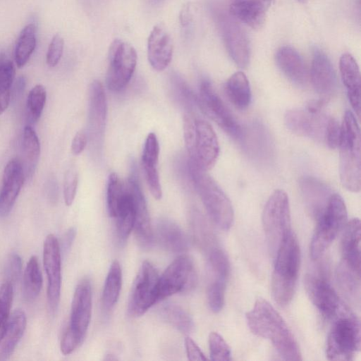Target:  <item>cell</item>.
<instances>
[{
    "instance_id": "cell-1",
    "label": "cell",
    "mask_w": 361,
    "mask_h": 361,
    "mask_svg": "<svg viewBox=\"0 0 361 361\" xmlns=\"http://www.w3.org/2000/svg\"><path fill=\"white\" fill-rule=\"evenodd\" d=\"M250 330L269 340L285 360H301L297 341L287 324L275 308L264 298H258L245 314Z\"/></svg>"
},
{
    "instance_id": "cell-2",
    "label": "cell",
    "mask_w": 361,
    "mask_h": 361,
    "mask_svg": "<svg viewBox=\"0 0 361 361\" xmlns=\"http://www.w3.org/2000/svg\"><path fill=\"white\" fill-rule=\"evenodd\" d=\"M274 257L271 293L274 300L284 307L294 295L300 265V245L292 231L284 238Z\"/></svg>"
},
{
    "instance_id": "cell-3",
    "label": "cell",
    "mask_w": 361,
    "mask_h": 361,
    "mask_svg": "<svg viewBox=\"0 0 361 361\" xmlns=\"http://www.w3.org/2000/svg\"><path fill=\"white\" fill-rule=\"evenodd\" d=\"M339 174L343 186L357 192L361 186L360 130L354 114L345 111L341 126Z\"/></svg>"
},
{
    "instance_id": "cell-4",
    "label": "cell",
    "mask_w": 361,
    "mask_h": 361,
    "mask_svg": "<svg viewBox=\"0 0 361 361\" xmlns=\"http://www.w3.org/2000/svg\"><path fill=\"white\" fill-rule=\"evenodd\" d=\"M183 137L190 160L203 171L213 168L219 154V144L211 125L186 113L183 116Z\"/></svg>"
},
{
    "instance_id": "cell-5",
    "label": "cell",
    "mask_w": 361,
    "mask_h": 361,
    "mask_svg": "<svg viewBox=\"0 0 361 361\" xmlns=\"http://www.w3.org/2000/svg\"><path fill=\"white\" fill-rule=\"evenodd\" d=\"M188 171L191 180L212 221L221 229L227 231L233 225L234 212L232 204L216 183L190 160Z\"/></svg>"
},
{
    "instance_id": "cell-6",
    "label": "cell",
    "mask_w": 361,
    "mask_h": 361,
    "mask_svg": "<svg viewBox=\"0 0 361 361\" xmlns=\"http://www.w3.org/2000/svg\"><path fill=\"white\" fill-rule=\"evenodd\" d=\"M92 286L88 279L77 285L71 309L69 324L61 341L63 355L75 351L83 342L92 317Z\"/></svg>"
},
{
    "instance_id": "cell-7",
    "label": "cell",
    "mask_w": 361,
    "mask_h": 361,
    "mask_svg": "<svg viewBox=\"0 0 361 361\" xmlns=\"http://www.w3.org/2000/svg\"><path fill=\"white\" fill-rule=\"evenodd\" d=\"M334 320L326 341V357L329 360H351L360 349V320L345 307Z\"/></svg>"
},
{
    "instance_id": "cell-8",
    "label": "cell",
    "mask_w": 361,
    "mask_h": 361,
    "mask_svg": "<svg viewBox=\"0 0 361 361\" xmlns=\"http://www.w3.org/2000/svg\"><path fill=\"white\" fill-rule=\"evenodd\" d=\"M106 202L109 214L116 221L117 239L123 244L134 228L135 205L130 185L115 173L108 178Z\"/></svg>"
},
{
    "instance_id": "cell-9",
    "label": "cell",
    "mask_w": 361,
    "mask_h": 361,
    "mask_svg": "<svg viewBox=\"0 0 361 361\" xmlns=\"http://www.w3.org/2000/svg\"><path fill=\"white\" fill-rule=\"evenodd\" d=\"M347 209L343 198L332 194L322 213L312 235L310 252L313 259L319 258L331 245L347 223Z\"/></svg>"
},
{
    "instance_id": "cell-10",
    "label": "cell",
    "mask_w": 361,
    "mask_h": 361,
    "mask_svg": "<svg viewBox=\"0 0 361 361\" xmlns=\"http://www.w3.org/2000/svg\"><path fill=\"white\" fill-rule=\"evenodd\" d=\"M262 221L270 254L274 257L281 242L291 231L289 200L284 190H276L270 195Z\"/></svg>"
},
{
    "instance_id": "cell-11",
    "label": "cell",
    "mask_w": 361,
    "mask_h": 361,
    "mask_svg": "<svg viewBox=\"0 0 361 361\" xmlns=\"http://www.w3.org/2000/svg\"><path fill=\"white\" fill-rule=\"evenodd\" d=\"M108 58L106 86L111 91H121L130 82L135 72L136 51L131 44L116 39L109 47Z\"/></svg>"
},
{
    "instance_id": "cell-12",
    "label": "cell",
    "mask_w": 361,
    "mask_h": 361,
    "mask_svg": "<svg viewBox=\"0 0 361 361\" xmlns=\"http://www.w3.org/2000/svg\"><path fill=\"white\" fill-rule=\"evenodd\" d=\"M196 282L197 274L192 259L187 255H180L159 277L157 301L190 290Z\"/></svg>"
},
{
    "instance_id": "cell-13",
    "label": "cell",
    "mask_w": 361,
    "mask_h": 361,
    "mask_svg": "<svg viewBox=\"0 0 361 361\" xmlns=\"http://www.w3.org/2000/svg\"><path fill=\"white\" fill-rule=\"evenodd\" d=\"M159 274L148 261L142 262L133 282L128 300V310L130 315H142L157 302Z\"/></svg>"
},
{
    "instance_id": "cell-14",
    "label": "cell",
    "mask_w": 361,
    "mask_h": 361,
    "mask_svg": "<svg viewBox=\"0 0 361 361\" xmlns=\"http://www.w3.org/2000/svg\"><path fill=\"white\" fill-rule=\"evenodd\" d=\"M197 106L233 139H243L244 133L240 126L208 80L201 82Z\"/></svg>"
},
{
    "instance_id": "cell-15",
    "label": "cell",
    "mask_w": 361,
    "mask_h": 361,
    "mask_svg": "<svg viewBox=\"0 0 361 361\" xmlns=\"http://www.w3.org/2000/svg\"><path fill=\"white\" fill-rule=\"evenodd\" d=\"M43 263L47 278V302L54 313L59 306L61 286V248L56 237L49 234L43 247Z\"/></svg>"
},
{
    "instance_id": "cell-16",
    "label": "cell",
    "mask_w": 361,
    "mask_h": 361,
    "mask_svg": "<svg viewBox=\"0 0 361 361\" xmlns=\"http://www.w3.org/2000/svg\"><path fill=\"white\" fill-rule=\"evenodd\" d=\"M217 22L230 56L238 66L245 68L250 57V44L246 33L231 16L218 13Z\"/></svg>"
},
{
    "instance_id": "cell-17",
    "label": "cell",
    "mask_w": 361,
    "mask_h": 361,
    "mask_svg": "<svg viewBox=\"0 0 361 361\" xmlns=\"http://www.w3.org/2000/svg\"><path fill=\"white\" fill-rule=\"evenodd\" d=\"M305 288L312 304L328 319H334L345 307L334 288L322 276L307 275Z\"/></svg>"
},
{
    "instance_id": "cell-18",
    "label": "cell",
    "mask_w": 361,
    "mask_h": 361,
    "mask_svg": "<svg viewBox=\"0 0 361 361\" xmlns=\"http://www.w3.org/2000/svg\"><path fill=\"white\" fill-rule=\"evenodd\" d=\"M128 183L132 189L135 205L134 232L139 244L149 247L153 243V231L150 223L147 202L137 179L135 167H133Z\"/></svg>"
},
{
    "instance_id": "cell-19",
    "label": "cell",
    "mask_w": 361,
    "mask_h": 361,
    "mask_svg": "<svg viewBox=\"0 0 361 361\" xmlns=\"http://www.w3.org/2000/svg\"><path fill=\"white\" fill-rule=\"evenodd\" d=\"M326 120L319 114L298 109L288 110L284 116L285 124L292 133L317 140H324Z\"/></svg>"
},
{
    "instance_id": "cell-20",
    "label": "cell",
    "mask_w": 361,
    "mask_h": 361,
    "mask_svg": "<svg viewBox=\"0 0 361 361\" xmlns=\"http://www.w3.org/2000/svg\"><path fill=\"white\" fill-rule=\"evenodd\" d=\"M25 173L21 161L11 159L6 165L0 190V215L6 216L11 212L20 192Z\"/></svg>"
},
{
    "instance_id": "cell-21",
    "label": "cell",
    "mask_w": 361,
    "mask_h": 361,
    "mask_svg": "<svg viewBox=\"0 0 361 361\" xmlns=\"http://www.w3.org/2000/svg\"><path fill=\"white\" fill-rule=\"evenodd\" d=\"M310 80L320 99L328 102L336 87V74L327 56L319 50L314 53Z\"/></svg>"
},
{
    "instance_id": "cell-22",
    "label": "cell",
    "mask_w": 361,
    "mask_h": 361,
    "mask_svg": "<svg viewBox=\"0 0 361 361\" xmlns=\"http://www.w3.org/2000/svg\"><path fill=\"white\" fill-rule=\"evenodd\" d=\"M173 55V43L170 35L161 25H156L147 40V57L152 67L164 70L170 63Z\"/></svg>"
},
{
    "instance_id": "cell-23",
    "label": "cell",
    "mask_w": 361,
    "mask_h": 361,
    "mask_svg": "<svg viewBox=\"0 0 361 361\" xmlns=\"http://www.w3.org/2000/svg\"><path fill=\"white\" fill-rule=\"evenodd\" d=\"M107 114V102L103 85L94 80L90 87L89 124L92 141L102 137Z\"/></svg>"
},
{
    "instance_id": "cell-24",
    "label": "cell",
    "mask_w": 361,
    "mask_h": 361,
    "mask_svg": "<svg viewBox=\"0 0 361 361\" xmlns=\"http://www.w3.org/2000/svg\"><path fill=\"white\" fill-rule=\"evenodd\" d=\"M274 0H233L230 15L252 29L261 28Z\"/></svg>"
},
{
    "instance_id": "cell-25",
    "label": "cell",
    "mask_w": 361,
    "mask_h": 361,
    "mask_svg": "<svg viewBox=\"0 0 361 361\" xmlns=\"http://www.w3.org/2000/svg\"><path fill=\"white\" fill-rule=\"evenodd\" d=\"M159 145L154 133L148 134L142 154V164L145 178L152 196L159 200L162 196L161 187L158 171Z\"/></svg>"
},
{
    "instance_id": "cell-26",
    "label": "cell",
    "mask_w": 361,
    "mask_h": 361,
    "mask_svg": "<svg viewBox=\"0 0 361 361\" xmlns=\"http://www.w3.org/2000/svg\"><path fill=\"white\" fill-rule=\"evenodd\" d=\"M299 185L309 211L318 218L333 194L331 188L321 180L312 176L302 177Z\"/></svg>"
},
{
    "instance_id": "cell-27",
    "label": "cell",
    "mask_w": 361,
    "mask_h": 361,
    "mask_svg": "<svg viewBox=\"0 0 361 361\" xmlns=\"http://www.w3.org/2000/svg\"><path fill=\"white\" fill-rule=\"evenodd\" d=\"M342 82L346 89L347 96L353 109L359 118L360 116V73L359 66L352 55L343 54L339 61Z\"/></svg>"
},
{
    "instance_id": "cell-28",
    "label": "cell",
    "mask_w": 361,
    "mask_h": 361,
    "mask_svg": "<svg viewBox=\"0 0 361 361\" xmlns=\"http://www.w3.org/2000/svg\"><path fill=\"white\" fill-rule=\"evenodd\" d=\"M276 61L281 72L293 82L303 85L308 78L304 61L293 47L284 46L278 49Z\"/></svg>"
},
{
    "instance_id": "cell-29",
    "label": "cell",
    "mask_w": 361,
    "mask_h": 361,
    "mask_svg": "<svg viewBox=\"0 0 361 361\" xmlns=\"http://www.w3.org/2000/svg\"><path fill=\"white\" fill-rule=\"evenodd\" d=\"M156 235L161 246L168 251L181 253L188 248L185 234L176 223L170 219L162 218L158 220Z\"/></svg>"
},
{
    "instance_id": "cell-30",
    "label": "cell",
    "mask_w": 361,
    "mask_h": 361,
    "mask_svg": "<svg viewBox=\"0 0 361 361\" xmlns=\"http://www.w3.org/2000/svg\"><path fill=\"white\" fill-rule=\"evenodd\" d=\"M341 240L342 261L360 271V221L354 218L347 221Z\"/></svg>"
},
{
    "instance_id": "cell-31",
    "label": "cell",
    "mask_w": 361,
    "mask_h": 361,
    "mask_svg": "<svg viewBox=\"0 0 361 361\" xmlns=\"http://www.w3.org/2000/svg\"><path fill=\"white\" fill-rule=\"evenodd\" d=\"M27 324L25 313L16 310L10 316L4 334L0 341V360L8 359L24 334Z\"/></svg>"
},
{
    "instance_id": "cell-32",
    "label": "cell",
    "mask_w": 361,
    "mask_h": 361,
    "mask_svg": "<svg viewBox=\"0 0 361 361\" xmlns=\"http://www.w3.org/2000/svg\"><path fill=\"white\" fill-rule=\"evenodd\" d=\"M225 91L229 101L238 109H246L251 101L249 81L242 71L233 73L226 81Z\"/></svg>"
},
{
    "instance_id": "cell-33",
    "label": "cell",
    "mask_w": 361,
    "mask_h": 361,
    "mask_svg": "<svg viewBox=\"0 0 361 361\" xmlns=\"http://www.w3.org/2000/svg\"><path fill=\"white\" fill-rule=\"evenodd\" d=\"M42 286V275L38 259L32 256L24 271L23 295L27 302L34 301L39 295Z\"/></svg>"
},
{
    "instance_id": "cell-34",
    "label": "cell",
    "mask_w": 361,
    "mask_h": 361,
    "mask_svg": "<svg viewBox=\"0 0 361 361\" xmlns=\"http://www.w3.org/2000/svg\"><path fill=\"white\" fill-rule=\"evenodd\" d=\"M161 319L184 334H190L194 328L193 320L190 314L180 305L167 302L159 310Z\"/></svg>"
},
{
    "instance_id": "cell-35",
    "label": "cell",
    "mask_w": 361,
    "mask_h": 361,
    "mask_svg": "<svg viewBox=\"0 0 361 361\" xmlns=\"http://www.w3.org/2000/svg\"><path fill=\"white\" fill-rule=\"evenodd\" d=\"M37 27L29 23L21 30L15 48V61L18 68L23 67L33 54L37 44Z\"/></svg>"
},
{
    "instance_id": "cell-36",
    "label": "cell",
    "mask_w": 361,
    "mask_h": 361,
    "mask_svg": "<svg viewBox=\"0 0 361 361\" xmlns=\"http://www.w3.org/2000/svg\"><path fill=\"white\" fill-rule=\"evenodd\" d=\"M336 279L343 292L352 300L360 301V271L341 261L336 270Z\"/></svg>"
},
{
    "instance_id": "cell-37",
    "label": "cell",
    "mask_w": 361,
    "mask_h": 361,
    "mask_svg": "<svg viewBox=\"0 0 361 361\" xmlns=\"http://www.w3.org/2000/svg\"><path fill=\"white\" fill-rule=\"evenodd\" d=\"M122 284V273L120 264L117 260L112 262L102 292V305L104 307L109 310L116 303Z\"/></svg>"
},
{
    "instance_id": "cell-38",
    "label": "cell",
    "mask_w": 361,
    "mask_h": 361,
    "mask_svg": "<svg viewBox=\"0 0 361 361\" xmlns=\"http://www.w3.org/2000/svg\"><path fill=\"white\" fill-rule=\"evenodd\" d=\"M190 224L196 243L206 254L218 246L212 231L198 211L194 210L191 212Z\"/></svg>"
},
{
    "instance_id": "cell-39",
    "label": "cell",
    "mask_w": 361,
    "mask_h": 361,
    "mask_svg": "<svg viewBox=\"0 0 361 361\" xmlns=\"http://www.w3.org/2000/svg\"><path fill=\"white\" fill-rule=\"evenodd\" d=\"M23 147L28 167L27 173H32L39 160L40 144L35 130L30 126H27L24 128Z\"/></svg>"
},
{
    "instance_id": "cell-40",
    "label": "cell",
    "mask_w": 361,
    "mask_h": 361,
    "mask_svg": "<svg viewBox=\"0 0 361 361\" xmlns=\"http://www.w3.org/2000/svg\"><path fill=\"white\" fill-rule=\"evenodd\" d=\"M13 297V284L6 281L0 287V341L3 338L11 316Z\"/></svg>"
},
{
    "instance_id": "cell-41",
    "label": "cell",
    "mask_w": 361,
    "mask_h": 361,
    "mask_svg": "<svg viewBox=\"0 0 361 361\" xmlns=\"http://www.w3.org/2000/svg\"><path fill=\"white\" fill-rule=\"evenodd\" d=\"M46 99V89L42 85H35L30 91L27 100V110L32 121L36 122L40 118Z\"/></svg>"
},
{
    "instance_id": "cell-42",
    "label": "cell",
    "mask_w": 361,
    "mask_h": 361,
    "mask_svg": "<svg viewBox=\"0 0 361 361\" xmlns=\"http://www.w3.org/2000/svg\"><path fill=\"white\" fill-rule=\"evenodd\" d=\"M209 355L212 360L228 361L231 360V349L224 338L216 332L209 336Z\"/></svg>"
},
{
    "instance_id": "cell-43",
    "label": "cell",
    "mask_w": 361,
    "mask_h": 361,
    "mask_svg": "<svg viewBox=\"0 0 361 361\" xmlns=\"http://www.w3.org/2000/svg\"><path fill=\"white\" fill-rule=\"evenodd\" d=\"M226 283L219 282H208L207 298L211 310L217 313L221 310L224 305L225 290Z\"/></svg>"
},
{
    "instance_id": "cell-44",
    "label": "cell",
    "mask_w": 361,
    "mask_h": 361,
    "mask_svg": "<svg viewBox=\"0 0 361 361\" xmlns=\"http://www.w3.org/2000/svg\"><path fill=\"white\" fill-rule=\"evenodd\" d=\"M15 73L13 61L4 53L0 54V92L11 90Z\"/></svg>"
},
{
    "instance_id": "cell-45",
    "label": "cell",
    "mask_w": 361,
    "mask_h": 361,
    "mask_svg": "<svg viewBox=\"0 0 361 361\" xmlns=\"http://www.w3.org/2000/svg\"><path fill=\"white\" fill-rule=\"evenodd\" d=\"M341 126L338 121L334 117H327L324 141L331 149L338 147L341 139Z\"/></svg>"
},
{
    "instance_id": "cell-46",
    "label": "cell",
    "mask_w": 361,
    "mask_h": 361,
    "mask_svg": "<svg viewBox=\"0 0 361 361\" xmlns=\"http://www.w3.org/2000/svg\"><path fill=\"white\" fill-rule=\"evenodd\" d=\"M78 187V173L71 167L66 172L63 181V198L65 204L70 206L74 201Z\"/></svg>"
},
{
    "instance_id": "cell-47",
    "label": "cell",
    "mask_w": 361,
    "mask_h": 361,
    "mask_svg": "<svg viewBox=\"0 0 361 361\" xmlns=\"http://www.w3.org/2000/svg\"><path fill=\"white\" fill-rule=\"evenodd\" d=\"M64 41L59 34H56L49 45L47 53V63L50 67L56 66L60 61L63 51Z\"/></svg>"
},
{
    "instance_id": "cell-48",
    "label": "cell",
    "mask_w": 361,
    "mask_h": 361,
    "mask_svg": "<svg viewBox=\"0 0 361 361\" xmlns=\"http://www.w3.org/2000/svg\"><path fill=\"white\" fill-rule=\"evenodd\" d=\"M21 271L22 260L20 257L16 253L11 254L8 259L6 269L8 277L7 281L13 285V283H15L20 278Z\"/></svg>"
},
{
    "instance_id": "cell-49",
    "label": "cell",
    "mask_w": 361,
    "mask_h": 361,
    "mask_svg": "<svg viewBox=\"0 0 361 361\" xmlns=\"http://www.w3.org/2000/svg\"><path fill=\"white\" fill-rule=\"evenodd\" d=\"M185 345L188 360H205L204 356L200 348L195 342L189 336L185 338Z\"/></svg>"
},
{
    "instance_id": "cell-50",
    "label": "cell",
    "mask_w": 361,
    "mask_h": 361,
    "mask_svg": "<svg viewBox=\"0 0 361 361\" xmlns=\"http://www.w3.org/2000/svg\"><path fill=\"white\" fill-rule=\"evenodd\" d=\"M87 143V135L82 131H78L75 135L72 143L71 151L75 155H78L85 149Z\"/></svg>"
},
{
    "instance_id": "cell-51",
    "label": "cell",
    "mask_w": 361,
    "mask_h": 361,
    "mask_svg": "<svg viewBox=\"0 0 361 361\" xmlns=\"http://www.w3.org/2000/svg\"><path fill=\"white\" fill-rule=\"evenodd\" d=\"M76 235V230L75 228H69L67 232L65 233L63 240V250L64 252H68L71 247V245L75 239Z\"/></svg>"
},
{
    "instance_id": "cell-52",
    "label": "cell",
    "mask_w": 361,
    "mask_h": 361,
    "mask_svg": "<svg viewBox=\"0 0 361 361\" xmlns=\"http://www.w3.org/2000/svg\"><path fill=\"white\" fill-rule=\"evenodd\" d=\"M179 18L182 27H185L190 23L192 20V15L189 4H185L183 6L180 13Z\"/></svg>"
},
{
    "instance_id": "cell-53",
    "label": "cell",
    "mask_w": 361,
    "mask_h": 361,
    "mask_svg": "<svg viewBox=\"0 0 361 361\" xmlns=\"http://www.w3.org/2000/svg\"><path fill=\"white\" fill-rule=\"evenodd\" d=\"M11 90L0 92V115L7 109L10 102Z\"/></svg>"
},
{
    "instance_id": "cell-54",
    "label": "cell",
    "mask_w": 361,
    "mask_h": 361,
    "mask_svg": "<svg viewBox=\"0 0 361 361\" xmlns=\"http://www.w3.org/2000/svg\"><path fill=\"white\" fill-rule=\"evenodd\" d=\"M106 356L108 357L105 358V360H116V358L115 357H113V355H108Z\"/></svg>"
},
{
    "instance_id": "cell-55",
    "label": "cell",
    "mask_w": 361,
    "mask_h": 361,
    "mask_svg": "<svg viewBox=\"0 0 361 361\" xmlns=\"http://www.w3.org/2000/svg\"><path fill=\"white\" fill-rule=\"evenodd\" d=\"M298 1L301 2V3H305L307 1V0H298Z\"/></svg>"
}]
</instances>
